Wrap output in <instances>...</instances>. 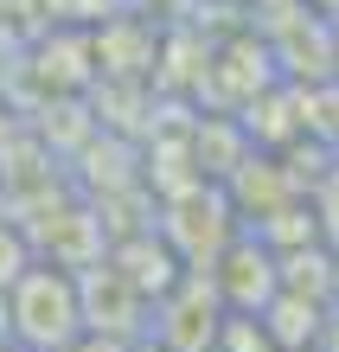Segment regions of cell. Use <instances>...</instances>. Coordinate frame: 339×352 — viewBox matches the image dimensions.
Instances as JSON below:
<instances>
[{
  "label": "cell",
  "instance_id": "cell-4",
  "mask_svg": "<svg viewBox=\"0 0 339 352\" xmlns=\"http://www.w3.org/2000/svg\"><path fill=\"white\" fill-rule=\"evenodd\" d=\"M39 263V250H32V231H19V224H7L0 218V301H7V288L26 276V269Z\"/></svg>",
  "mask_w": 339,
  "mask_h": 352
},
{
  "label": "cell",
  "instance_id": "cell-7",
  "mask_svg": "<svg viewBox=\"0 0 339 352\" xmlns=\"http://www.w3.org/2000/svg\"><path fill=\"white\" fill-rule=\"evenodd\" d=\"M0 352H13V340H7V333H0Z\"/></svg>",
  "mask_w": 339,
  "mask_h": 352
},
{
  "label": "cell",
  "instance_id": "cell-3",
  "mask_svg": "<svg viewBox=\"0 0 339 352\" xmlns=\"http://www.w3.org/2000/svg\"><path fill=\"white\" fill-rule=\"evenodd\" d=\"M211 352H282V346H275V333L263 327V314H224Z\"/></svg>",
  "mask_w": 339,
  "mask_h": 352
},
{
  "label": "cell",
  "instance_id": "cell-2",
  "mask_svg": "<svg viewBox=\"0 0 339 352\" xmlns=\"http://www.w3.org/2000/svg\"><path fill=\"white\" fill-rule=\"evenodd\" d=\"M224 314H230V307L218 301L211 276L186 269V276L154 301V327H147V340H154L160 352H211V340H218Z\"/></svg>",
  "mask_w": 339,
  "mask_h": 352
},
{
  "label": "cell",
  "instance_id": "cell-1",
  "mask_svg": "<svg viewBox=\"0 0 339 352\" xmlns=\"http://www.w3.org/2000/svg\"><path fill=\"white\" fill-rule=\"evenodd\" d=\"M19 352H71L90 327H83V288L65 263L39 256L26 276L7 288V327H0Z\"/></svg>",
  "mask_w": 339,
  "mask_h": 352
},
{
  "label": "cell",
  "instance_id": "cell-5",
  "mask_svg": "<svg viewBox=\"0 0 339 352\" xmlns=\"http://www.w3.org/2000/svg\"><path fill=\"white\" fill-rule=\"evenodd\" d=\"M314 224H320L327 250H339V167H327L320 186H314Z\"/></svg>",
  "mask_w": 339,
  "mask_h": 352
},
{
  "label": "cell",
  "instance_id": "cell-6",
  "mask_svg": "<svg viewBox=\"0 0 339 352\" xmlns=\"http://www.w3.org/2000/svg\"><path fill=\"white\" fill-rule=\"evenodd\" d=\"M333 307H339V250H333Z\"/></svg>",
  "mask_w": 339,
  "mask_h": 352
},
{
  "label": "cell",
  "instance_id": "cell-8",
  "mask_svg": "<svg viewBox=\"0 0 339 352\" xmlns=\"http://www.w3.org/2000/svg\"><path fill=\"white\" fill-rule=\"evenodd\" d=\"M0 192H7V186H0Z\"/></svg>",
  "mask_w": 339,
  "mask_h": 352
}]
</instances>
